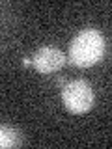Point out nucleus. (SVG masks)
Here are the masks:
<instances>
[{
    "instance_id": "obj_1",
    "label": "nucleus",
    "mask_w": 112,
    "mask_h": 149,
    "mask_svg": "<svg viewBox=\"0 0 112 149\" xmlns=\"http://www.w3.org/2000/svg\"><path fill=\"white\" fill-rule=\"evenodd\" d=\"M105 54V39L95 28H86L69 45V62L77 67H92Z\"/></svg>"
},
{
    "instance_id": "obj_2",
    "label": "nucleus",
    "mask_w": 112,
    "mask_h": 149,
    "mask_svg": "<svg viewBox=\"0 0 112 149\" xmlns=\"http://www.w3.org/2000/svg\"><path fill=\"white\" fill-rule=\"evenodd\" d=\"M64 106L73 114H84L93 104V90L86 80L67 82L62 90Z\"/></svg>"
},
{
    "instance_id": "obj_3",
    "label": "nucleus",
    "mask_w": 112,
    "mask_h": 149,
    "mask_svg": "<svg viewBox=\"0 0 112 149\" xmlns=\"http://www.w3.org/2000/svg\"><path fill=\"white\" fill-rule=\"evenodd\" d=\"M32 62H34V67L37 69V73L50 74V73H56V71H60V69L64 67L65 54L58 49V47H41V49L34 54Z\"/></svg>"
},
{
    "instance_id": "obj_4",
    "label": "nucleus",
    "mask_w": 112,
    "mask_h": 149,
    "mask_svg": "<svg viewBox=\"0 0 112 149\" xmlns=\"http://www.w3.org/2000/svg\"><path fill=\"white\" fill-rule=\"evenodd\" d=\"M24 143V136H22L21 130L13 129V127H8V125H2L0 129V146L4 149H9V147H19Z\"/></svg>"
}]
</instances>
